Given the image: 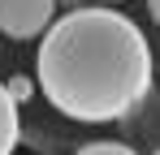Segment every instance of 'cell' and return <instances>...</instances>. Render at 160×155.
Wrapping results in <instances>:
<instances>
[{
	"mask_svg": "<svg viewBox=\"0 0 160 155\" xmlns=\"http://www.w3.org/2000/svg\"><path fill=\"white\" fill-rule=\"evenodd\" d=\"M35 78L61 116L87 125L121 121L152 91V48L126 13L74 9L43 30Z\"/></svg>",
	"mask_w": 160,
	"mask_h": 155,
	"instance_id": "obj_1",
	"label": "cell"
},
{
	"mask_svg": "<svg viewBox=\"0 0 160 155\" xmlns=\"http://www.w3.org/2000/svg\"><path fill=\"white\" fill-rule=\"evenodd\" d=\"M56 0H0V35L9 39H35L52 26Z\"/></svg>",
	"mask_w": 160,
	"mask_h": 155,
	"instance_id": "obj_2",
	"label": "cell"
},
{
	"mask_svg": "<svg viewBox=\"0 0 160 155\" xmlns=\"http://www.w3.org/2000/svg\"><path fill=\"white\" fill-rule=\"evenodd\" d=\"M18 134H22V125H18V103L9 99V91H4V82H0V155H13Z\"/></svg>",
	"mask_w": 160,
	"mask_h": 155,
	"instance_id": "obj_3",
	"label": "cell"
},
{
	"mask_svg": "<svg viewBox=\"0 0 160 155\" xmlns=\"http://www.w3.org/2000/svg\"><path fill=\"white\" fill-rule=\"evenodd\" d=\"M74 155H138V151H130L126 142H87V147L74 151Z\"/></svg>",
	"mask_w": 160,
	"mask_h": 155,
	"instance_id": "obj_4",
	"label": "cell"
},
{
	"mask_svg": "<svg viewBox=\"0 0 160 155\" xmlns=\"http://www.w3.org/2000/svg\"><path fill=\"white\" fill-rule=\"evenodd\" d=\"M4 91H9V99H13V103H22V99H30L35 82H30V78H13V82H4Z\"/></svg>",
	"mask_w": 160,
	"mask_h": 155,
	"instance_id": "obj_5",
	"label": "cell"
}]
</instances>
